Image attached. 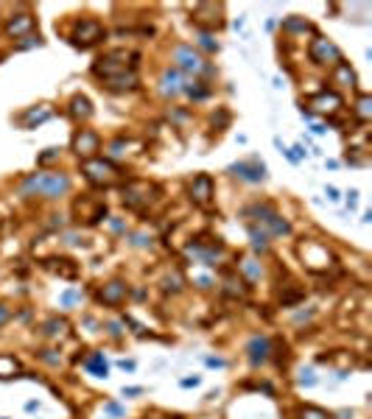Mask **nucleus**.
Returning a JSON list of instances; mask_svg holds the SVG:
<instances>
[{
    "mask_svg": "<svg viewBox=\"0 0 372 419\" xmlns=\"http://www.w3.org/2000/svg\"><path fill=\"white\" fill-rule=\"evenodd\" d=\"M70 190V176L68 173H53V171H39L31 173L23 185L20 193L23 196H39V198H59Z\"/></svg>",
    "mask_w": 372,
    "mask_h": 419,
    "instance_id": "nucleus-1",
    "label": "nucleus"
},
{
    "mask_svg": "<svg viewBox=\"0 0 372 419\" xmlns=\"http://www.w3.org/2000/svg\"><path fill=\"white\" fill-rule=\"evenodd\" d=\"M106 36V31L101 28V23H96V20H81L76 26V34H73V45L76 48H90V45L101 42Z\"/></svg>",
    "mask_w": 372,
    "mask_h": 419,
    "instance_id": "nucleus-2",
    "label": "nucleus"
},
{
    "mask_svg": "<svg viewBox=\"0 0 372 419\" xmlns=\"http://www.w3.org/2000/svg\"><path fill=\"white\" fill-rule=\"evenodd\" d=\"M81 171L87 173V179L96 182V185H109V182L115 179L118 168H115L112 162H106V160H84V162H81Z\"/></svg>",
    "mask_w": 372,
    "mask_h": 419,
    "instance_id": "nucleus-3",
    "label": "nucleus"
},
{
    "mask_svg": "<svg viewBox=\"0 0 372 419\" xmlns=\"http://www.w3.org/2000/svg\"><path fill=\"white\" fill-rule=\"evenodd\" d=\"M246 213L255 215V218H258L260 224H266V226H269L271 232H274V235H288V232H291L288 221H283V218H280V215H277L269 204H255V207H249Z\"/></svg>",
    "mask_w": 372,
    "mask_h": 419,
    "instance_id": "nucleus-4",
    "label": "nucleus"
},
{
    "mask_svg": "<svg viewBox=\"0 0 372 419\" xmlns=\"http://www.w3.org/2000/svg\"><path fill=\"white\" fill-rule=\"evenodd\" d=\"M308 56H311V62H316V64H338L341 62V53H338V48L330 39H313L311 48H308Z\"/></svg>",
    "mask_w": 372,
    "mask_h": 419,
    "instance_id": "nucleus-5",
    "label": "nucleus"
},
{
    "mask_svg": "<svg viewBox=\"0 0 372 419\" xmlns=\"http://www.w3.org/2000/svg\"><path fill=\"white\" fill-rule=\"evenodd\" d=\"M173 62H176V67L179 70H188V73H202V70H207V64L202 62V56L193 51L191 45H179V48L173 51Z\"/></svg>",
    "mask_w": 372,
    "mask_h": 419,
    "instance_id": "nucleus-6",
    "label": "nucleus"
},
{
    "mask_svg": "<svg viewBox=\"0 0 372 419\" xmlns=\"http://www.w3.org/2000/svg\"><path fill=\"white\" fill-rule=\"evenodd\" d=\"M101 148V140H98L96 131H90V129H78L76 137H73V151L78 157H96V151Z\"/></svg>",
    "mask_w": 372,
    "mask_h": 419,
    "instance_id": "nucleus-7",
    "label": "nucleus"
},
{
    "mask_svg": "<svg viewBox=\"0 0 372 419\" xmlns=\"http://www.w3.org/2000/svg\"><path fill=\"white\" fill-rule=\"evenodd\" d=\"M191 198L199 207H210V198H213V179H210L207 173H199V176L191 182Z\"/></svg>",
    "mask_w": 372,
    "mask_h": 419,
    "instance_id": "nucleus-8",
    "label": "nucleus"
},
{
    "mask_svg": "<svg viewBox=\"0 0 372 419\" xmlns=\"http://www.w3.org/2000/svg\"><path fill=\"white\" fill-rule=\"evenodd\" d=\"M230 173L243 182H260L263 179V162H255V160L252 162H235L230 165Z\"/></svg>",
    "mask_w": 372,
    "mask_h": 419,
    "instance_id": "nucleus-9",
    "label": "nucleus"
},
{
    "mask_svg": "<svg viewBox=\"0 0 372 419\" xmlns=\"http://www.w3.org/2000/svg\"><path fill=\"white\" fill-rule=\"evenodd\" d=\"M34 17L31 14H17V17L9 20V26H6V31H9V36H31V31H34Z\"/></svg>",
    "mask_w": 372,
    "mask_h": 419,
    "instance_id": "nucleus-10",
    "label": "nucleus"
},
{
    "mask_svg": "<svg viewBox=\"0 0 372 419\" xmlns=\"http://www.w3.org/2000/svg\"><path fill=\"white\" fill-rule=\"evenodd\" d=\"M123 296H126V285L123 283H106L104 288H101V293H98V299L104 302V305H121Z\"/></svg>",
    "mask_w": 372,
    "mask_h": 419,
    "instance_id": "nucleus-11",
    "label": "nucleus"
},
{
    "mask_svg": "<svg viewBox=\"0 0 372 419\" xmlns=\"http://www.w3.org/2000/svg\"><path fill=\"white\" fill-rule=\"evenodd\" d=\"M246 352H249V360L258 366V363H263V360L269 358V338L266 335H255L249 341V347H246Z\"/></svg>",
    "mask_w": 372,
    "mask_h": 419,
    "instance_id": "nucleus-12",
    "label": "nucleus"
},
{
    "mask_svg": "<svg viewBox=\"0 0 372 419\" xmlns=\"http://www.w3.org/2000/svg\"><path fill=\"white\" fill-rule=\"evenodd\" d=\"M182 90H185V81H182L179 73H176V70H165L163 73V93L165 95H179Z\"/></svg>",
    "mask_w": 372,
    "mask_h": 419,
    "instance_id": "nucleus-13",
    "label": "nucleus"
},
{
    "mask_svg": "<svg viewBox=\"0 0 372 419\" xmlns=\"http://www.w3.org/2000/svg\"><path fill=\"white\" fill-rule=\"evenodd\" d=\"M70 115H73V118H90V115H93L90 98H84V95H76V98L70 101Z\"/></svg>",
    "mask_w": 372,
    "mask_h": 419,
    "instance_id": "nucleus-14",
    "label": "nucleus"
},
{
    "mask_svg": "<svg viewBox=\"0 0 372 419\" xmlns=\"http://www.w3.org/2000/svg\"><path fill=\"white\" fill-rule=\"evenodd\" d=\"M87 369L93 372L96 377H106V363H104V355H93L87 360Z\"/></svg>",
    "mask_w": 372,
    "mask_h": 419,
    "instance_id": "nucleus-15",
    "label": "nucleus"
},
{
    "mask_svg": "<svg viewBox=\"0 0 372 419\" xmlns=\"http://www.w3.org/2000/svg\"><path fill=\"white\" fill-rule=\"evenodd\" d=\"M249 238H252V243H255V249H260V252L269 246V232L258 229V226H249Z\"/></svg>",
    "mask_w": 372,
    "mask_h": 419,
    "instance_id": "nucleus-16",
    "label": "nucleus"
},
{
    "mask_svg": "<svg viewBox=\"0 0 372 419\" xmlns=\"http://www.w3.org/2000/svg\"><path fill=\"white\" fill-rule=\"evenodd\" d=\"M68 330V322L65 319H51L48 324H45V335H62Z\"/></svg>",
    "mask_w": 372,
    "mask_h": 419,
    "instance_id": "nucleus-17",
    "label": "nucleus"
},
{
    "mask_svg": "<svg viewBox=\"0 0 372 419\" xmlns=\"http://www.w3.org/2000/svg\"><path fill=\"white\" fill-rule=\"evenodd\" d=\"M48 118H51V112H48V109H39V112H36V109H31V112L26 115V126H34V123L39 126V123H45Z\"/></svg>",
    "mask_w": 372,
    "mask_h": 419,
    "instance_id": "nucleus-18",
    "label": "nucleus"
},
{
    "mask_svg": "<svg viewBox=\"0 0 372 419\" xmlns=\"http://www.w3.org/2000/svg\"><path fill=\"white\" fill-rule=\"evenodd\" d=\"M14 372H17V360L3 355V358H0V377H11Z\"/></svg>",
    "mask_w": 372,
    "mask_h": 419,
    "instance_id": "nucleus-19",
    "label": "nucleus"
},
{
    "mask_svg": "<svg viewBox=\"0 0 372 419\" xmlns=\"http://www.w3.org/2000/svg\"><path fill=\"white\" fill-rule=\"evenodd\" d=\"M313 103H319V109L322 112H328V103H333V106H341V98H338V95H319V98H316V101Z\"/></svg>",
    "mask_w": 372,
    "mask_h": 419,
    "instance_id": "nucleus-20",
    "label": "nucleus"
},
{
    "mask_svg": "<svg viewBox=\"0 0 372 419\" xmlns=\"http://www.w3.org/2000/svg\"><path fill=\"white\" fill-rule=\"evenodd\" d=\"M241 268H243V274H246L249 280H258L260 277V265H255V260H243Z\"/></svg>",
    "mask_w": 372,
    "mask_h": 419,
    "instance_id": "nucleus-21",
    "label": "nucleus"
},
{
    "mask_svg": "<svg viewBox=\"0 0 372 419\" xmlns=\"http://www.w3.org/2000/svg\"><path fill=\"white\" fill-rule=\"evenodd\" d=\"M370 95H361V98H358V118L361 120H367L370 118Z\"/></svg>",
    "mask_w": 372,
    "mask_h": 419,
    "instance_id": "nucleus-22",
    "label": "nucleus"
},
{
    "mask_svg": "<svg viewBox=\"0 0 372 419\" xmlns=\"http://www.w3.org/2000/svg\"><path fill=\"white\" fill-rule=\"evenodd\" d=\"M303 419H328V414L322 408H313V405H308V408H303Z\"/></svg>",
    "mask_w": 372,
    "mask_h": 419,
    "instance_id": "nucleus-23",
    "label": "nucleus"
},
{
    "mask_svg": "<svg viewBox=\"0 0 372 419\" xmlns=\"http://www.w3.org/2000/svg\"><path fill=\"white\" fill-rule=\"evenodd\" d=\"M199 45L204 48V51H210V53H213V51H218V45L213 42V36H210L207 31H202V34H199Z\"/></svg>",
    "mask_w": 372,
    "mask_h": 419,
    "instance_id": "nucleus-24",
    "label": "nucleus"
},
{
    "mask_svg": "<svg viewBox=\"0 0 372 419\" xmlns=\"http://www.w3.org/2000/svg\"><path fill=\"white\" fill-rule=\"evenodd\" d=\"M300 383H303V386H313V383H316V377H313V369H303V375H300Z\"/></svg>",
    "mask_w": 372,
    "mask_h": 419,
    "instance_id": "nucleus-25",
    "label": "nucleus"
},
{
    "mask_svg": "<svg viewBox=\"0 0 372 419\" xmlns=\"http://www.w3.org/2000/svg\"><path fill=\"white\" fill-rule=\"evenodd\" d=\"M286 28H291V31H308V23L305 20H288Z\"/></svg>",
    "mask_w": 372,
    "mask_h": 419,
    "instance_id": "nucleus-26",
    "label": "nucleus"
},
{
    "mask_svg": "<svg viewBox=\"0 0 372 419\" xmlns=\"http://www.w3.org/2000/svg\"><path fill=\"white\" fill-rule=\"evenodd\" d=\"M53 157H56V148H48V151H45V154L39 157V162H51Z\"/></svg>",
    "mask_w": 372,
    "mask_h": 419,
    "instance_id": "nucleus-27",
    "label": "nucleus"
},
{
    "mask_svg": "<svg viewBox=\"0 0 372 419\" xmlns=\"http://www.w3.org/2000/svg\"><path fill=\"white\" fill-rule=\"evenodd\" d=\"M9 308H6V305H0V324H6V322H9Z\"/></svg>",
    "mask_w": 372,
    "mask_h": 419,
    "instance_id": "nucleus-28",
    "label": "nucleus"
},
{
    "mask_svg": "<svg viewBox=\"0 0 372 419\" xmlns=\"http://www.w3.org/2000/svg\"><path fill=\"white\" fill-rule=\"evenodd\" d=\"M106 411H112L115 417H121L123 411H121V405H115V402H109V405H106Z\"/></svg>",
    "mask_w": 372,
    "mask_h": 419,
    "instance_id": "nucleus-29",
    "label": "nucleus"
},
{
    "mask_svg": "<svg viewBox=\"0 0 372 419\" xmlns=\"http://www.w3.org/2000/svg\"><path fill=\"white\" fill-rule=\"evenodd\" d=\"M143 388H137V386H129V388H123V394H129V397H135V394H140Z\"/></svg>",
    "mask_w": 372,
    "mask_h": 419,
    "instance_id": "nucleus-30",
    "label": "nucleus"
},
{
    "mask_svg": "<svg viewBox=\"0 0 372 419\" xmlns=\"http://www.w3.org/2000/svg\"><path fill=\"white\" fill-rule=\"evenodd\" d=\"M182 386H199V377H185V380H182Z\"/></svg>",
    "mask_w": 372,
    "mask_h": 419,
    "instance_id": "nucleus-31",
    "label": "nucleus"
},
{
    "mask_svg": "<svg viewBox=\"0 0 372 419\" xmlns=\"http://www.w3.org/2000/svg\"><path fill=\"white\" fill-rule=\"evenodd\" d=\"M325 193H328V198H330V201H336V198H338L336 188H328V190H325Z\"/></svg>",
    "mask_w": 372,
    "mask_h": 419,
    "instance_id": "nucleus-32",
    "label": "nucleus"
},
{
    "mask_svg": "<svg viewBox=\"0 0 372 419\" xmlns=\"http://www.w3.org/2000/svg\"><path fill=\"white\" fill-rule=\"evenodd\" d=\"M121 369H135V360H121Z\"/></svg>",
    "mask_w": 372,
    "mask_h": 419,
    "instance_id": "nucleus-33",
    "label": "nucleus"
}]
</instances>
